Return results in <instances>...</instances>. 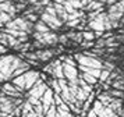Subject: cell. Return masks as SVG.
I'll return each instance as SVG.
<instances>
[{
    "instance_id": "obj_1",
    "label": "cell",
    "mask_w": 124,
    "mask_h": 117,
    "mask_svg": "<svg viewBox=\"0 0 124 117\" xmlns=\"http://www.w3.org/2000/svg\"><path fill=\"white\" fill-rule=\"evenodd\" d=\"M3 116H4V114H3V113H1V111H0V117H3Z\"/></svg>"
},
{
    "instance_id": "obj_2",
    "label": "cell",
    "mask_w": 124,
    "mask_h": 117,
    "mask_svg": "<svg viewBox=\"0 0 124 117\" xmlns=\"http://www.w3.org/2000/svg\"><path fill=\"white\" fill-rule=\"evenodd\" d=\"M89 117H95V116H93V114H91V116H89Z\"/></svg>"
}]
</instances>
